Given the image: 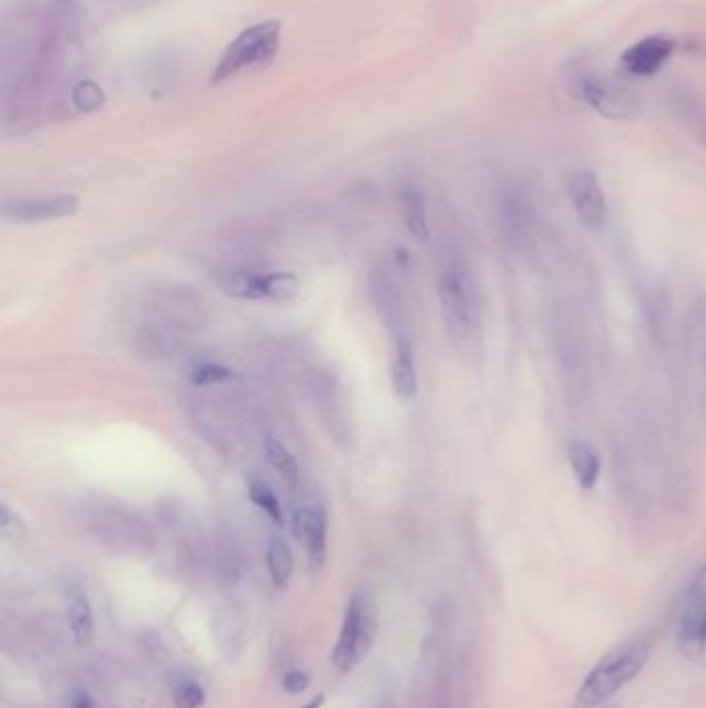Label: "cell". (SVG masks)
I'll return each instance as SVG.
<instances>
[{
	"label": "cell",
	"instance_id": "cell-1",
	"mask_svg": "<svg viewBox=\"0 0 706 708\" xmlns=\"http://www.w3.org/2000/svg\"><path fill=\"white\" fill-rule=\"evenodd\" d=\"M651 644L644 638H636L615 646L607 653L593 671L586 675L580 686L576 706L578 708H597L605 704L617 690L630 684L649 661Z\"/></svg>",
	"mask_w": 706,
	"mask_h": 708
},
{
	"label": "cell",
	"instance_id": "cell-2",
	"mask_svg": "<svg viewBox=\"0 0 706 708\" xmlns=\"http://www.w3.org/2000/svg\"><path fill=\"white\" fill-rule=\"evenodd\" d=\"M437 297L452 342L458 348H466L477 334V305L473 284H470L464 265L458 259H450L441 270L437 280Z\"/></svg>",
	"mask_w": 706,
	"mask_h": 708
},
{
	"label": "cell",
	"instance_id": "cell-3",
	"mask_svg": "<svg viewBox=\"0 0 706 708\" xmlns=\"http://www.w3.org/2000/svg\"><path fill=\"white\" fill-rule=\"evenodd\" d=\"M280 46V21L270 19L255 23L230 42L224 50L220 63L212 73V83H222L230 77L255 67H266L274 61Z\"/></svg>",
	"mask_w": 706,
	"mask_h": 708
},
{
	"label": "cell",
	"instance_id": "cell-4",
	"mask_svg": "<svg viewBox=\"0 0 706 708\" xmlns=\"http://www.w3.org/2000/svg\"><path fill=\"white\" fill-rule=\"evenodd\" d=\"M377 630V617L371 599L355 593L346 607L344 624L332 653V661L340 671H352L369 653Z\"/></svg>",
	"mask_w": 706,
	"mask_h": 708
},
{
	"label": "cell",
	"instance_id": "cell-5",
	"mask_svg": "<svg viewBox=\"0 0 706 708\" xmlns=\"http://www.w3.org/2000/svg\"><path fill=\"white\" fill-rule=\"evenodd\" d=\"M574 96L609 121L628 123L640 116L642 102L628 87L607 77L586 73L574 81Z\"/></svg>",
	"mask_w": 706,
	"mask_h": 708
},
{
	"label": "cell",
	"instance_id": "cell-6",
	"mask_svg": "<svg viewBox=\"0 0 706 708\" xmlns=\"http://www.w3.org/2000/svg\"><path fill=\"white\" fill-rule=\"evenodd\" d=\"M675 642L686 659L706 665V584L698 578H694L680 605Z\"/></svg>",
	"mask_w": 706,
	"mask_h": 708
},
{
	"label": "cell",
	"instance_id": "cell-7",
	"mask_svg": "<svg viewBox=\"0 0 706 708\" xmlns=\"http://www.w3.org/2000/svg\"><path fill=\"white\" fill-rule=\"evenodd\" d=\"M566 191L572 208L584 228L588 230L605 228L609 220V205L599 176L593 170L588 168L574 170L568 176Z\"/></svg>",
	"mask_w": 706,
	"mask_h": 708
},
{
	"label": "cell",
	"instance_id": "cell-8",
	"mask_svg": "<svg viewBox=\"0 0 706 708\" xmlns=\"http://www.w3.org/2000/svg\"><path fill=\"white\" fill-rule=\"evenodd\" d=\"M533 199L522 185H506L499 193V224H502L504 239L514 249H522L535 222Z\"/></svg>",
	"mask_w": 706,
	"mask_h": 708
},
{
	"label": "cell",
	"instance_id": "cell-9",
	"mask_svg": "<svg viewBox=\"0 0 706 708\" xmlns=\"http://www.w3.org/2000/svg\"><path fill=\"white\" fill-rule=\"evenodd\" d=\"M77 212H79L77 195H54V197L9 201L3 208V218L15 224H42L50 220L71 218Z\"/></svg>",
	"mask_w": 706,
	"mask_h": 708
},
{
	"label": "cell",
	"instance_id": "cell-10",
	"mask_svg": "<svg viewBox=\"0 0 706 708\" xmlns=\"http://www.w3.org/2000/svg\"><path fill=\"white\" fill-rule=\"evenodd\" d=\"M673 50L675 42L671 38L661 34L646 36L622 54V65L634 77H653L665 67Z\"/></svg>",
	"mask_w": 706,
	"mask_h": 708
},
{
	"label": "cell",
	"instance_id": "cell-11",
	"mask_svg": "<svg viewBox=\"0 0 706 708\" xmlns=\"http://www.w3.org/2000/svg\"><path fill=\"white\" fill-rule=\"evenodd\" d=\"M292 533L313 564L319 566L323 559H326L328 520L323 516V512L299 508L292 514Z\"/></svg>",
	"mask_w": 706,
	"mask_h": 708
},
{
	"label": "cell",
	"instance_id": "cell-12",
	"mask_svg": "<svg viewBox=\"0 0 706 708\" xmlns=\"http://www.w3.org/2000/svg\"><path fill=\"white\" fill-rule=\"evenodd\" d=\"M392 388L394 394L404 402L415 400L419 394V371L415 361V348L406 334L396 338V352L392 361Z\"/></svg>",
	"mask_w": 706,
	"mask_h": 708
},
{
	"label": "cell",
	"instance_id": "cell-13",
	"mask_svg": "<svg viewBox=\"0 0 706 708\" xmlns=\"http://www.w3.org/2000/svg\"><path fill=\"white\" fill-rule=\"evenodd\" d=\"M568 462L574 472V479L582 491H593L601 477V456L599 452L582 439H572L568 444Z\"/></svg>",
	"mask_w": 706,
	"mask_h": 708
},
{
	"label": "cell",
	"instance_id": "cell-14",
	"mask_svg": "<svg viewBox=\"0 0 706 708\" xmlns=\"http://www.w3.org/2000/svg\"><path fill=\"white\" fill-rule=\"evenodd\" d=\"M218 286L232 299L243 301H268L266 294V274H257L249 270L226 272L218 278Z\"/></svg>",
	"mask_w": 706,
	"mask_h": 708
},
{
	"label": "cell",
	"instance_id": "cell-15",
	"mask_svg": "<svg viewBox=\"0 0 706 708\" xmlns=\"http://www.w3.org/2000/svg\"><path fill=\"white\" fill-rule=\"evenodd\" d=\"M402 203V218L408 232L415 236L417 241L425 243L429 239V220L423 191L417 185H404L400 193Z\"/></svg>",
	"mask_w": 706,
	"mask_h": 708
},
{
	"label": "cell",
	"instance_id": "cell-16",
	"mask_svg": "<svg viewBox=\"0 0 706 708\" xmlns=\"http://www.w3.org/2000/svg\"><path fill=\"white\" fill-rule=\"evenodd\" d=\"M266 559H268V572H270L274 586H278V588L286 586L292 572H294V555L282 537L274 535L270 539Z\"/></svg>",
	"mask_w": 706,
	"mask_h": 708
},
{
	"label": "cell",
	"instance_id": "cell-17",
	"mask_svg": "<svg viewBox=\"0 0 706 708\" xmlns=\"http://www.w3.org/2000/svg\"><path fill=\"white\" fill-rule=\"evenodd\" d=\"M69 628L73 634L75 644L85 646L90 644L96 636V624H94V613L90 603L85 597H77L69 609Z\"/></svg>",
	"mask_w": 706,
	"mask_h": 708
},
{
	"label": "cell",
	"instance_id": "cell-18",
	"mask_svg": "<svg viewBox=\"0 0 706 708\" xmlns=\"http://www.w3.org/2000/svg\"><path fill=\"white\" fill-rule=\"evenodd\" d=\"M247 493H249V499L253 501V504H255L261 512H266L276 524H282V522H284V512H282L280 499L276 497L274 489H272L266 481L251 479V481L247 483Z\"/></svg>",
	"mask_w": 706,
	"mask_h": 708
},
{
	"label": "cell",
	"instance_id": "cell-19",
	"mask_svg": "<svg viewBox=\"0 0 706 708\" xmlns=\"http://www.w3.org/2000/svg\"><path fill=\"white\" fill-rule=\"evenodd\" d=\"M263 452H266V458L270 460V464L286 479H294L299 475L297 460H294L290 450L274 435L266 437V441H263Z\"/></svg>",
	"mask_w": 706,
	"mask_h": 708
},
{
	"label": "cell",
	"instance_id": "cell-20",
	"mask_svg": "<svg viewBox=\"0 0 706 708\" xmlns=\"http://www.w3.org/2000/svg\"><path fill=\"white\" fill-rule=\"evenodd\" d=\"M678 98V112L684 123L702 143H706V106L690 94H682Z\"/></svg>",
	"mask_w": 706,
	"mask_h": 708
},
{
	"label": "cell",
	"instance_id": "cell-21",
	"mask_svg": "<svg viewBox=\"0 0 706 708\" xmlns=\"http://www.w3.org/2000/svg\"><path fill=\"white\" fill-rule=\"evenodd\" d=\"M301 282L292 272H268L266 294L268 301H290L299 294Z\"/></svg>",
	"mask_w": 706,
	"mask_h": 708
},
{
	"label": "cell",
	"instance_id": "cell-22",
	"mask_svg": "<svg viewBox=\"0 0 706 708\" xmlns=\"http://www.w3.org/2000/svg\"><path fill=\"white\" fill-rule=\"evenodd\" d=\"M172 700L176 708H201L205 702V694L203 688L195 680H191V677H181L172 688Z\"/></svg>",
	"mask_w": 706,
	"mask_h": 708
},
{
	"label": "cell",
	"instance_id": "cell-23",
	"mask_svg": "<svg viewBox=\"0 0 706 708\" xmlns=\"http://www.w3.org/2000/svg\"><path fill=\"white\" fill-rule=\"evenodd\" d=\"M234 377V373L218 363H201L191 371V381L195 386L208 388V386H220V383H226Z\"/></svg>",
	"mask_w": 706,
	"mask_h": 708
},
{
	"label": "cell",
	"instance_id": "cell-24",
	"mask_svg": "<svg viewBox=\"0 0 706 708\" xmlns=\"http://www.w3.org/2000/svg\"><path fill=\"white\" fill-rule=\"evenodd\" d=\"M282 686L288 694H301L309 688V675H305L301 671H290L284 675Z\"/></svg>",
	"mask_w": 706,
	"mask_h": 708
},
{
	"label": "cell",
	"instance_id": "cell-25",
	"mask_svg": "<svg viewBox=\"0 0 706 708\" xmlns=\"http://www.w3.org/2000/svg\"><path fill=\"white\" fill-rule=\"evenodd\" d=\"M71 708H94V702L85 692H75L71 698Z\"/></svg>",
	"mask_w": 706,
	"mask_h": 708
},
{
	"label": "cell",
	"instance_id": "cell-26",
	"mask_svg": "<svg viewBox=\"0 0 706 708\" xmlns=\"http://www.w3.org/2000/svg\"><path fill=\"white\" fill-rule=\"evenodd\" d=\"M323 704V696H317L315 700H311L307 706H303V708H319Z\"/></svg>",
	"mask_w": 706,
	"mask_h": 708
},
{
	"label": "cell",
	"instance_id": "cell-27",
	"mask_svg": "<svg viewBox=\"0 0 706 708\" xmlns=\"http://www.w3.org/2000/svg\"><path fill=\"white\" fill-rule=\"evenodd\" d=\"M609 708H617V706H609Z\"/></svg>",
	"mask_w": 706,
	"mask_h": 708
}]
</instances>
